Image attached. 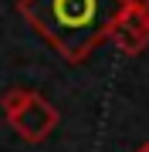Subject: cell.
Instances as JSON below:
<instances>
[{
    "mask_svg": "<svg viewBox=\"0 0 149 152\" xmlns=\"http://www.w3.org/2000/svg\"><path fill=\"white\" fill-rule=\"evenodd\" d=\"M27 95H31V88H7L4 95H0V108H4V118L10 112H17L24 102H27Z\"/></svg>",
    "mask_w": 149,
    "mask_h": 152,
    "instance_id": "277c9868",
    "label": "cell"
},
{
    "mask_svg": "<svg viewBox=\"0 0 149 152\" xmlns=\"http://www.w3.org/2000/svg\"><path fill=\"white\" fill-rule=\"evenodd\" d=\"M112 44L126 58H139L149 48V7H129L119 17L115 31H112Z\"/></svg>",
    "mask_w": 149,
    "mask_h": 152,
    "instance_id": "3957f363",
    "label": "cell"
},
{
    "mask_svg": "<svg viewBox=\"0 0 149 152\" xmlns=\"http://www.w3.org/2000/svg\"><path fill=\"white\" fill-rule=\"evenodd\" d=\"M129 7H149V0H129Z\"/></svg>",
    "mask_w": 149,
    "mask_h": 152,
    "instance_id": "5b68a950",
    "label": "cell"
},
{
    "mask_svg": "<svg viewBox=\"0 0 149 152\" xmlns=\"http://www.w3.org/2000/svg\"><path fill=\"white\" fill-rule=\"evenodd\" d=\"M129 0H17V14L68 64H85L112 41Z\"/></svg>",
    "mask_w": 149,
    "mask_h": 152,
    "instance_id": "6da1fadb",
    "label": "cell"
},
{
    "mask_svg": "<svg viewBox=\"0 0 149 152\" xmlns=\"http://www.w3.org/2000/svg\"><path fill=\"white\" fill-rule=\"evenodd\" d=\"M136 152H149V142H142V145H139V149H136Z\"/></svg>",
    "mask_w": 149,
    "mask_h": 152,
    "instance_id": "8992f818",
    "label": "cell"
},
{
    "mask_svg": "<svg viewBox=\"0 0 149 152\" xmlns=\"http://www.w3.org/2000/svg\"><path fill=\"white\" fill-rule=\"evenodd\" d=\"M58 122H61L58 105H51L41 91H31L21 108L7 115V125H10L24 142H31V145H41V142L58 129Z\"/></svg>",
    "mask_w": 149,
    "mask_h": 152,
    "instance_id": "7a4b0ae2",
    "label": "cell"
}]
</instances>
